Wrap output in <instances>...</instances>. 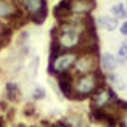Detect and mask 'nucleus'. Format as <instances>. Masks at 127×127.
<instances>
[{
  "mask_svg": "<svg viewBox=\"0 0 127 127\" xmlns=\"http://www.w3.org/2000/svg\"><path fill=\"white\" fill-rule=\"evenodd\" d=\"M103 85L101 72H89L82 74L72 82V98L74 100H85L87 96H92L95 90H98Z\"/></svg>",
  "mask_w": 127,
  "mask_h": 127,
  "instance_id": "nucleus-1",
  "label": "nucleus"
},
{
  "mask_svg": "<svg viewBox=\"0 0 127 127\" xmlns=\"http://www.w3.org/2000/svg\"><path fill=\"white\" fill-rule=\"evenodd\" d=\"M28 15L19 5V0H0V21H5L10 28H18L26 21Z\"/></svg>",
  "mask_w": 127,
  "mask_h": 127,
  "instance_id": "nucleus-2",
  "label": "nucleus"
},
{
  "mask_svg": "<svg viewBox=\"0 0 127 127\" xmlns=\"http://www.w3.org/2000/svg\"><path fill=\"white\" fill-rule=\"evenodd\" d=\"M19 5L34 24H42L47 18V0H19Z\"/></svg>",
  "mask_w": 127,
  "mask_h": 127,
  "instance_id": "nucleus-3",
  "label": "nucleus"
},
{
  "mask_svg": "<svg viewBox=\"0 0 127 127\" xmlns=\"http://www.w3.org/2000/svg\"><path fill=\"white\" fill-rule=\"evenodd\" d=\"M98 58L96 53H90V52H81L74 63V72L79 76L82 74H89V72H95L98 71Z\"/></svg>",
  "mask_w": 127,
  "mask_h": 127,
  "instance_id": "nucleus-4",
  "label": "nucleus"
},
{
  "mask_svg": "<svg viewBox=\"0 0 127 127\" xmlns=\"http://www.w3.org/2000/svg\"><path fill=\"white\" fill-rule=\"evenodd\" d=\"M79 53L71 50V52H63L55 61L50 63V72H55V74H64L69 72L74 68V63L77 60Z\"/></svg>",
  "mask_w": 127,
  "mask_h": 127,
  "instance_id": "nucleus-5",
  "label": "nucleus"
},
{
  "mask_svg": "<svg viewBox=\"0 0 127 127\" xmlns=\"http://www.w3.org/2000/svg\"><path fill=\"white\" fill-rule=\"evenodd\" d=\"M118 100V96H116L114 90L109 89V87H105L101 85L98 90H95V92L92 93V98H90V105H92V108H108V106H111L113 103Z\"/></svg>",
  "mask_w": 127,
  "mask_h": 127,
  "instance_id": "nucleus-6",
  "label": "nucleus"
},
{
  "mask_svg": "<svg viewBox=\"0 0 127 127\" xmlns=\"http://www.w3.org/2000/svg\"><path fill=\"white\" fill-rule=\"evenodd\" d=\"M71 2V13L72 15H90L95 8L93 0H69Z\"/></svg>",
  "mask_w": 127,
  "mask_h": 127,
  "instance_id": "nucleus-7",
  "label": "nucleus"
},
{
  "mask_svg": "<svg viewBox=\"0 0 127 127\" xmlns=\"http://www.w3.org/2000/svg\"><path fill=\"white\" fill-rule=\"evenodd\" d=\"M56 77H58V87L61 90V93L68 98H72V82H74V79L69 76V72L56 74Z\"/></svg>",
  "mask_w": 127,
  "mask_h": 127,
  "instance_id": "nucleus-8",
  "label": "nucleus"
},
{
  "mask_svg": "<svg viewBox=\"0 0 127 127\" xmlns=\"http://www.w3.org/2000/svg\"><path fill=\"white\" fill-rule=\"evenodd\" d=\"M53 15H55V18L58 19L60 23L66 21V19L72 15L71 13V2H69V0H61L60 3H56V6L53 8Z\"/></svg>",
  "mask_w": 127,
  "mask_h": 127,
  "instance_id": "nucleus-9",
  "label": "nucleus"
},
{
  "mask_svg": "<svg viewBox=\"0 0 127 127\" xmlns=\"http://www.w3.org/2000/svg\"><path fill=\"white\" fill-rule=\"evenodd\" d=\"M100 63H101V68L108 72H113L118 68V60H116V56L111 55V53H103Z\"/></svg>",
  "mask_w": 127,
  "mask_h": 127,
  "instance_id": "nucleus-10",
  "label": "nucleus"
},
{
  "mask_svg": "<svg viewBox=\"0 0 127 127\" xmlns=\"http://www.w3.org/2000/svg\"><path fill=\"white\" fill-rule=\"evenodd\" d=\"M5 92H6V98L10 101H18L21 98V90L16 82H6L5 85Z\"/></svg>",
  "mask_w": 127,
  "mask_h": 127,
  "instance_id": "nucleus-11",
  "label": "nucleus"
},
{
  "mask_svg": "<svg viewBox=\"0 0 127 127\" xmlns=\"http://www.w3.org/2000/svg\"><path fill=\"white\" fill-rule=\"evenodd\" d=\"M98 24L101 26L103 29H106V31H114L116 28H118V18H114V16H100L98 18Z\"/></svg>",
  "mask_w": 127,
  "mask_h": 127,
  "instance_id": "nucleus-12",
  "label": "nucleus"
},
{
  "mask_svg": "<svg viewBox=\"0 0 127 127\" xmlns=\"http://www.w3.org/2000/svg\"><path fill=\"white\" fill-rule=\"evenodd\" d=\"M111 15L114 18H127V8L124 3H116V5L111 6Z\"/></svg>",
  "mask_w": 127,
  "mask_h": 127,
  "instance_id": "nucleus-13",
  "label": "nucleus"
},
{
  "mask_svg": "<svg viewBox=\"0 0 127 127\" xmlns=\"http://www.w3.org/2000/svg\"><path fill=\"white\" fill-rule=\"evenodd\" d=\"M66 119H68L66 122H69L71 127H82V124H84V122H82V118L79 114H71V116H68Z\"/></svg>",
  "mask_w": 127,
  "mask_h": 127,
  "instance_id": "nucleus-14",
  "label": "nucleus"
},
{
  "mask_svg": "<svg viewBox=\"0 0 127 127\" xmlns=\"http://www.w3.org/2000/svg\"><path fill=\"white\" fill-rule=\"evenodd\" d=\"M108 81H109V84H111V85H114L116 89H119V90L126 89V85L121 82V79H119L118 76H114V74H109V76H108Z\"/></svg>",
  "mask_w": 127,
  "mask_h": 127,
  "instance_id": "nucleus-15",
  "label": "nucleus"
},
{
  "mask_svg": "<svg viewBox=\"0 0 127 127\" xmlns=\"http://www.w3.org/2000/svg\"><path fill=\"white\" fill-rule=\"evenodd\" d=\"M118 55H119V61H121V63L127 60V40H124V42H122V45L119 47Z\"/></svg>",
  "mask_w": 127,
  "mask_h": 127,
  "instance_id": "nucleus-16",
  "label": "nucleus"
},
{
  "mask_svg": "<svg viewBox=\"0 0 127 127\" xmlns=\"http://www.w3.org/2000/svg\"><path fill=\"white\" fill-rule=\"evenodd\" d=\"M32 96H34L35 100L45 98V90H43L42 87H35V89H34V93H32Z\"/></svg>",
  "mask_w": 127,
  "mask_h": 127,
  "instance_id": "nucleus-17",
  "label": "nucleus"
},
{
  "mask_svg": "<svg viewBox=\"0 0 127 127\" xmlns=\"http://www.w3.org/2000/svg\"><path fill=\"white\" fill-rule=\"evenodd\" d=\"M28 39H29V32L28 31H23L21 34H19V37H18V43H19V45H23V43H26Z\"/></svg>",
  "mask_w": 127,
  "mask_h": 127,
  "instance_id": "nucleus-18",
  "label": "nucleus"
},
{
  "mask_svg": "<svg viewBox=\"0 0 127 127\" xmlns=\"http://www.w3.org/2000/svg\"><path fill=\"white\" fill-rule=\"evenodd\" d=\"M34 111H35L34 105H32V103H28V105H26V108H24V114L26 116H32V114H34Z\"/></svg>",
  "mask_w": 127,
  "mask_h": 127,
  "instance_id": "nucleus-19",
  "label": "nucleus"
},
{
  "mask_svg": "<svg viewBox=\"0 0 127 127\" xmlns=\"http://www.w3.org/2000/svg\"><path fill=\"white\" fill-rule=\"evenodd\" d=\"M37 66H39V58H34L31 63V71H32V76L37 74Z\"/></svg>",
  "mask_w": 127,
  "mask_h": 127,
  "instance_id": "nucleus-20",
  "label": "nucleus"
},
{
  "mask_svg": "<svg viewBox=\"0 0 127 127\" xmlns=\"http://www.w3.org/2000/svg\"><path fill=\"white\" fill-rule=\"evenodd\" d=\"M52 127H71V124L66 122V121H58V122H55Z\"/></svg>",
  "mask_w": 127,
  "mask_h": 127,
  "instance_id": "nucleus-21",
  "label": "nucleus"
},
{
  "mask_svg": "<svg viewBox=\"0 0 127 127\" xmlns=\"http://www.w3.org/2000/svg\"><path fill=\"white\" fill-rule=\"evenodd\" d=\"M119 31H121V34H122V35H126V37H127V21H124V23L121 24Z\"/></svg>",
  "mask_w": 127,
  "mask_h": 127,
  "instance_id": "nucleus-22",
  "label": "nucleus"
},
{
  "mask_svg": "<svg viewBox=\"0 0 127 127\" xmlns=\"http://www.w3.org/2000/svg\"><path fill=\"white\" fill-rule=\"evenodd\" d=\"M121 127H127V113L121 118Z\"/></svg>",
  "mask_w": 127,
  "mask_h": 127,
  "instance_id": "nucleus-23",
  "label": "nucleus"
},
{
  "mask_svg": "<svg viewBox=\"0 0 127 127\" xmlns=\"http://www.w3.org/2000/svg\"><path fill=\"white\" fill-rule=\"evenodd\" d=\"M3 31H5V28H3V24H2V21H0V35L3 34Z\"/></svg>",
  "mask_w": 127,
  "mask_h": 127,
  "instance_id": "nucleus-24",
  "label": "nucleus"
},
{
  "mask_svg": "<svg viewBox=\"0 0 127 127\" xmlns=\"http://www.w3.org/2000/svg\"><path fill=\"white\" fill-rule=\"evenodd\" d=\"M0 127H3V119L0 118Z\"/></svg>",
  "mask_w": 127,
  "mask_h": 127,
  "instance_id": "nucleus-25",
  "label": "nucleus"
},
{
  "mask_svg": "<svg viewBox=\"0 0 127 127\" xmlns=\"http://www.w3.org/2000/svg\"><path fill=\"white\" fill-rule=\"evenodd\" d=\"M16 127H26V126H23V124H18V126H16Z\"/></svg>",
  "mask_w": 127,
  "mask_h": 127,
  "instance_id": "nucleus-26",
  "label": "nucleus"
},
{
  "mask_svg": "<svg viewBox=\"0 0 127 127\" xmlns=\"http://www.w3.org/2000/svg\"><path fill=\"white\" fill-rule=\"evenodd\" d=\"M37 127H43V126H37Z\"/></svg>",
  "mask_w": 127,
  "mask_h": 127,
  "instance_id": "nucleus-27",
  "label": "nucleus"
}]
</instances>
